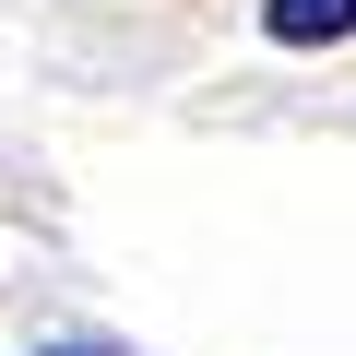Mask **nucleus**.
<instances>
[{"label":"nucleus","instance_id":"1","mask_svg":"<svg viewBox=\"0 0 356 356\" xmlns=\"http://www.w3.org/2000/svg\"><path fill=\"white\" fill-rule=\"evenodd\" d=\"M261 36L273 48H344L356 36V0H261Z\"/></svg>","mask_w":356,"mask_h":356},{"label":"nucleus","instance_id":"2","mask_svg":"<svg viewBox=\"0 0 356 356\" xmlns=\"http://www.w3.org/2000/svg\"><path fill=\"white\" fill-rule=\"evenodd\" d=\"M48 356H131V344H95V332H83V344H48Z\"/></svg>","mask_w":356,"mask_h":356}]
</instances>
